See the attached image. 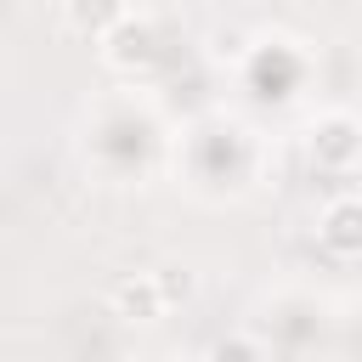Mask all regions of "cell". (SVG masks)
<instances>
[{
	"label": "cell",
	"mask_w": 362,
	"mask_h": 362,
	"mask_svg": "<svg viewBox=\"0 0 362 362\" xmlns=\"http://www.w3.org/2000/svg\"><path fill=\"white\" fill-rule=\"evenodd\" d=\"M305 147H311V164L317 170H351L362 158V119L345 113V107H334V113H322L311 124Z\"/></svg>",
	"instance_id": "cell-1"
},
{
	"label": "cell",
	"mask_w": 362,
	"mask_h": 362,
	"mask_svg": "<svg viewBox=\"0 0 362 362\" xmlns=\"http://www.w3.org/2000/svg\"><path fill=\"white\" fill-rule=\"evenodd\" d=\"M317 238H322V249H328V255L356 260V255H362V198H356V192L328 198V204H322V215H317Z\"/></svg>",
	"instance_id": "cell-2"
},
{
	"label": "cell",
	"mask_w": 362,
	"mask_h": 362,
	"mask_svg": "<svg viewBox=\"0 0 362 362\" xmlns=\"http://www.w3.org/2000/svg\"><path fill=\"white\" fill-rule=\"evenodd\" d=\"M107 305H113V317H124V322H158V317L170 311V300H164V288H158L153 272L119 277V283L107 288Z\"/></svg>",
	"instance_id": "cell-3"
},
{
	"label": "cell",
	"mask_w": 362,
	"mask_h": 362,
	"mask_svg": "<svg viewBox=\"0 0 362 362\" xmlns=\"http://www.w3.org/2000/svg\"><path fill=\"white\" fill-rule=\"evenodd\" d=\"M153 277H158V288H164V300H170V305H187V300L198 294V272H192V266H181V260L158 266Z\"/></svg>",
	"instance_id": "cell-4"
},
{
	"label": "cell",
	"mask_w": 362,
	"mask_h": 362,
	"mask_svg": "<svg viewBox=\"0 0 362 362\" xmlns=\"http://www.w3.org/2000/svg\"><path fill=\"white\" fill-rule=\"evenodd\" d=\"M130 17V6H62V23L74 28H119Z\"/></svg>",
	"instance_id": "cell-5"
},
{
	"label": "cell",
	"mask_w": 362,
	"mask_h": 362,
	"mask_svg": "<svg viewBox=\"0 0 362 362\" xmlns=\"http://www.w3.org/2000/svg\"><path fill=\"white\" fill-rule=\"evenodd\" d=\"M204 362H260V351H255L249 339H238V334H232V339H215Z\"/></svg>",
	"instance_id": "cell-6"
}]
</instances>
